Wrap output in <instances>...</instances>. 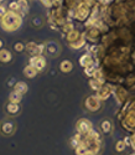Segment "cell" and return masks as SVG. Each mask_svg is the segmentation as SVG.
<instances>
[{
    "instance_id": "obj_1",
    "label": "cell",
    "mask_w": 135,
    "mask_h": 155,
    "mask_svg": "<svg viewBox=\"0 0 135 155\" xmlns=\"http://www.w3.org/2000/svg\"><path fill=\"white\" fill-rule=\"evenodd\" d=\"M21 24H22L21 16L16 11H11V10L8 11L6 14L0 19V26L6 32H12V31L19 30Z\"/></svg>"
},
{
    "instance_id": "obj_2",
    "label": "cell",
    "mask_w": 135,
    "mask_h": 155,
    "mask_svg": "<svg viewBox=\"0 0 135 155\" xmlns=\"http://www.w3.org/2000/svg\"><path fill=\"white\" fill-rule=\"evenodd\" d=\"M16 132V123L11 118H5L0 120V134L3 137H11Z\"/></svg>"
},
{
    "instance_id": "obj_3",
    "label": "cell",
    "mask_w": 135,
    "mask_h": 155,
    "mask_svg": "<svg viewBox=\"0 0 135 155\" xmlns=\"http://www.w3.org/2000/svg\"><path fill=\"white\" fill-rule=\"evenodd\" d=\"M4 110L6 112L8 115H10V117H15V115H18L20 113V107H19V104H16V103L8 102L4 107Z\"/></svg>"
},
{
    "instance_id": "obj_4",
    "label": "cell",
    "mask_w": 135,
    "mask_h": 155,
    "mask_svg": "<svg viewBox=\"0 0 135 155\" xmlns=\"http://www.w3.org/2000/svg\"><path fill=\"white\" fill-rule=\"evenodd\" d=\"M86 107L89 109V110H98L99 107H100V102H99V98L98 97H94V96H91L87 98L86 101Z\"/></svg>"
},
{
    "instance_id": "obj_5",
    "label": "cell",
    "mask_w": 135,
    "mask_h": 155,
    "mask_svg": "<svg viewBox=\"0 0 135 155\" xmlns=\"http://www.w3.org/2000/svg\"><path fill=\"white\" fill-rule=\"evenodd\" d=\"M30 64H31V66H34L37 71H41L46 66V61L41 56H32L30 58Z\"/></svg>"
},
{
    "instance_id": "obj_6",
    "label": "cell",
    "mask_w": 135,
    "mask_h": 155,
    "mask_svg": "<svg viewBox=\"0 0 135 155\" xmlns=\"http://www.w3.org/2000/svg\"><path fill=\"white\" fill-rule=\"evenodd\" d=\"M89 14V8L87 4H81L77 9V12H76V18L78 20H84Z\"/></svg>"
},
{
    "instance_id": "obj_7",
    "label": "cell",
    "mask_w": 135,
    "mask_h": 155,
    "mask_svg": "<svg viewBox=\"0 0 135 155\" xmlns=\"http://www.w3.org/2000/svg\"><path fill=\"white\" fill-rule=\"evenodd\" d=\"M77 129L81 132V133H89L92 130V123L87 119H81L78 123H77Z\"/></svg>"
},
{
    "instance_id": "obj_8",
    "label": "cell",
    "mask_w": 135,
    "mask_h": 155,
    "mask_svg": "<svg viewBox=\"0 0 135 155\" xmlns=\"http://www.w3.org/2000/svg\"><path fill=\"white\" fill-rule=\"evenodd\" d=\"M12 61V54L8 48H2L0 50V62L2 63H10Z\"/></svg>"
},
{
    "instance_id": "obj_9",
    "label": "cell",
    "mask_w": 135,
    "mask_h": 155,
    "mask_svg": "<svg viewBox=\"0 0 135 155\" xmlns=\"http://www.w3.org/2000/svg\"><path fill=\"white\" fill-rule=\"evenodd\" d=\"M28 89H29V87L25 82H16L14 84V91H16L21 94H25L26 92H28Z\"/></svg>"
},
{
    "instance_id": "obj_10",
    "label": "cell",
    "mask_w": 135,
    "mask_h": 155,
    "mask_svg": "<svg viewBox=\"0 0 135 155\" xmlns=\"http://www.w3.org/2000/svg\"><path fill=\"white\" fill-rule=\"evenodd\" d=\"M9 102H11V103H16V104H19V103L21 102V99H22V94L21 93H19V92H16V91H12L10 94H9Z\"/></svg>"
},
{
    "instance_id": "obj_11",
    "label": "cell",
    "mask_w": 135,
    "mask_h": 155,
    "mask_svg": "<svg viewBox=\"0 0 135 155\" xmlns=\"http://www.w3.org/2000/svg\"><path fill=\"white\" fill-rule=\"evenodd\" d=\"M24 74L28 77V78H32V77H35L37 74V70L34 66H31V64H29V66H26L24 68Z\"/></svg>"
},
{
    "instance_id": "obj_12",
    "label": "cell",
    "mask_w": 135,
    "mask_h": 155,
    "mask_svg": "<svg viewBox=\"0 0 135 155\" xmlns=\"http://www.w3.org/2000/svg\"><path fill=\"white\" fill-rule=\"evenodd\" d=\"M109 94H110V89H109V88H107V87H105V88H102V87H100V88L98 89V96H97V97H98L99 99H108Z\"/></svg>"
},
{
    "instance_id": "obj_13",
    "label": "cell",
    "mask_w": 135,
    "mask_h": 155,
    "mask_svg": "<svg viewBox=\"0 0 135 155\" xmlns=\"http://www.w3.org/2000/svg\"><path fill=\"white\" fill-rule=\"evenodd\" d=\"M79 63L82 64L83 67H88V66H91V64L93 63V61H92V57H91V56L87 54V55H83L82 57H81Z\"/></svg>"
},
{
    "instance_id": "obj_14",
    "label": "cell",
    "mask_w": 135,
    "mask_h": 155,
    "mask_svg": "<svg viewBox=\"0 0 135 155\" xmlns=\"http://www.w3.org/2000/svg\"><path fill=\"white\" fill-rule=\"evenodd\" d=\"M60 68H61L62 72H66V73L70 72V71L72 70V62H70V61H63V62H61Z\"/></svg>"
},
{
    "instance_id": "obj_15",
    "label": "cell",
    "mask_w": 135,
    "mask_h": 155,
    "mask_svg": "<svg viewBox=\"0 0 135 155\" xmlns=\"http://www.w3.org/2000/svg\"><path fill=\"white\" fill-rule=\"evenodd\" d=\"M125 123L129 125V128H133L135 127V112H130L129 115L125 119Z\"/></svg>"
},
{
    "instance_id": "obj_16",
    "label": "cell",
    "mask_w": 135,
    "mask_h": 155,
    "mask_svg": "<svg viewBox=\"0 0 135 155\" xmlns=\"http://www.w3.org/2000/svg\"><path fill=\"white\" fill-rule=\"evenodd\" d=\"M76 154L77 155H89V150L86 145H78L76 148Z\"/></svg>"
},
{
    "instance_id": "obj_17",
    "label": "cell",
    "mask_w": 135,
    "mask_h": 155,
    "mask_svg": "<svg viewBox=\"0 0 135 155\" xmlns=\"http://www.w3.org/2000/svg\"><path fill=\"white\" fill-rule=\"evenodd\" d=\"M18 4H19V8H20V10H21L22 14H26V12H28V10H29V4H28V2H26V0H18Z\"/></svg>"
},
{
    "instance_id": "obj_18",
    "label": "cell",
    "mask_w": 135,
    "mask_h": 155,
    "mask_svg": "<svg viewBox=\"0 0 135 155\" xmlns=\"http://www.w3.org/2000/svg\"><path fill=\"white\" fill-rule=\"evenodd\" d=\"M78 36H79L78 31L72 30V31L68 34V36H67V40H68L70 42H74V41H77V40H78Z\"/></svg>"
},
{
    "instance_id": "obj_19",
    "label": "cell",
    "mask_w": 135,
    "mask_h": 155,
    "mask_svg": "<svg viewBox=\"0 0 135 155\" xmlns=\"http://www.w3.org/2000/svg\"><path fill=\"white\" fill-rule=\"evenodd\" d=\"M100 127H102V130H103L104 133H109L110 129H112V124H110V122H108V120L102 122Z\"/></svg>"
},
{
    "instance_id": "obj_20",
    "label": "cell",
    "mask_w": 135,
    "mask_h": 155,
    "mask_svg": "<svg viewBox=\"0 0 135 155\" xmlns=\"http://www.w3.org/2000/svg\"><path fill=\"white\" fill-rule=\"evenodd\" d=\"M102 83H103L102 81H99V80H96V78H94V80H92V81L89 82L91 87H92L93 89H97V91H98V89L100 88V84H102Z\"/></svg>"
},
{
    "instance_id": "obj_21",
    "label": "cell",
    "mask_w": 135,
    "mask_h": 155,
    "mask_svg": "<svg viewBox=\"0 0 135 155\" xmlns=\"http://www.w3.org/2000/svg\"><path fill=\"white\" fill-rule=\"evenodd\" d=\"M84 45V36H83V38H79V40L76 42H71V47L72 48H79V47H82Z\"/></svg>"
},
{
    "instance_id": "obj_22",
    "label": "cell",
    "mask_w": 135,
    "mask_h": 155,
    "mask_svg": "<svg viewBox=\"0 0 135 155\" xmlns=\"http://www.w3.org/2000/svg\"><path fill=\"white\" fill-rule=\"evenodd\" d=\"M12 48H14L16 52H22V51L25 50V45L22 42H15L14 46H12Z\"/></svg>"
},
{
    "instance_id": "obj_23",
    "label": "cell",
    "mask_w": 135,
    "mask_h": 155,
    "mask_svg": "<svg viewBox=\"0 0 135 155\" xmlns=\"http://www.w3.org/2000/svg\"><path fill=\"white\" fill-rule=\"evenodd\" d=\"M9 9L11 10V11H19L20 10V8H19V4H18V2H11L10 4H9Z\"/></svg>"
},
{
    "instance_id": "obj_24",
    "label": "cell",
    "mask_w": 135,
    "mask_h": 155,
    "mask_svg": "<svg viewBox=\"0 0 135 155\" xmlns=\"http://www.w3.org/2000/svg\"><path fill=\"white\" fill-rule=\"evenodd\" d=\"M124 148H125L124 141H123V140L118 141V143H117V150H118V151H123V150H124Z\"/></svg>"
},
{
    "instance_id": "obj_25",
    "label": "cell",
    "mask_w": 135,
    "mask_h": 155,
    "mask_svg": "<svg viewBox=\"0 0 135 155\" xmlns=\"http://www.w3.org/2000/svg\"><path fill=\"white\" fill-rule=\"evenodd\" d=\"M8 12V10H6V6L5 5H3V4H0V19H2L5 14Z\"/></svg>"
},
{
    "instance_id": "obj_26",
    "label": "cell",
    "mask_w": 135,
    "mask_h": 155,
    "mask_svg": "<svg viewBox=\"0 0 135 155\" xmlns=\"http://www.w3.org/2000/svg\"><path fill=\"white\" fill-rule=\"evenodd\" d=\"M73 29L72 26V24H68V25H64V28H63V31H67V32H71Z\"/></svg>"
},
{
    "instance_id": "obj_27",
    "label": "cell",
    "mask_w": 135,
    "mask_h": 155,
    "mask_svg": "<svg viewBox=\"0 0 135 155\" xmlns=\"http://www.w3.org/2000/svg\"><path fill=\"white\" fill-rule=\"evenodd\" d=\"M42 4H45L46 6H51L52 2H51V0H42Z\"/></svg>"
},
{
    "instance_id": "obj_28",
    "label": "cell",
    "mask_w": 135,
    "mask_h": 155,
    "mask_svg": "<svg viewBox=\"0 0 135 155\" xmlns=\"http://www.w3.org/2000/svg\"><path fill=\"white\" fill-rule=\"evenodd\" d=\"M2 48H4V41L0 38V50H2Z\"/></svg>"
},
{
    "instance_id": "obj_29",
    "label": "cell",
    "mask_w": 135,
    "mask_h": 155,
    "mask_svg": "<svg viewBox=\"0 0 135 155\" xmlns=\"http://www.w3.org/2000/svg\"><path fill=\"white\" fill-rule=\"evenodd\" d=\"M3 2H4V0H0V4H2V3H3Z\"/></svg>"
},
{
    "instance_id": "obj_30",
    "label": "cell",
    "mask_w": 135,
    "mask_h": 155,
    "mask_svg": "<svg viewBox=\"0 0 135 155\" xmlns=\"http://www.w3.org/2000/svg\"><path fill=\"white\" fill-rule=\"evenodd\" d=\"M130 155H134V154H130Z\"/></svg>"
}]
</instances>
